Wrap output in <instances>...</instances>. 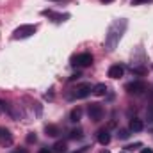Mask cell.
<instances>
[{"label": "cell", "instance_id": "cell-27", "mask_svg": "<svg viewBox=\"0 0 153 153\" xmlns=\"http://www.w3.org/2000/svg\"><path fill=\"white\" fill-rule=\"evenodd\" d=\"M121 153H123V152H121Z\"/></svg>", "mask_w": 153, "mask_h": 153}, {"label": "cell", "instance_id": "cell-5", "mask_svg": "<svg viewBox=\"0 0 153 153\" xmlns=\"http://www.w3.org/2000/svg\"><path fill=\"white\" fill-rule=\"evenodd\" d=\"M87 114H89V117H91L93 121H100V119L103 117V107H102L100 103H91V105L87 107Z\"/></svg>", "mask_w": 153, "mask_h": 153}, {"label": "cell", "instance_id": "cell-13", "mask_svg": "<svg viewBox=\"0 0 153 153\" xmlns=\"http://www.w3.org/2000/svg\"><path fill=\"white\" fill-rule=\"evenodd\" d=\"M46 134H48L50 137H55V135H59V128H57L55 125H48V126H46Z\"/></svg>", "mask_w": 153, "mask_h": 153}, {"label": "cell", "instance_id": "cell-19", "mask_svg": "<svg viewBox=\"0 0 153 153\" xmlns=\"http://www.w3.org/2000/svg\"><path fill=\"white\" fill-rule=\"evenodd\" d=\"M7 111V107H5V103L4 102H0V112H5Z\"/></svg>", "mask_w": 153, "mask_h": 153}, {"label": "cell", "instance_id": "cell-2", "mask_svg": "<svg viewBox=\"0 0 153 153\" xmlns=\"http://www.w3.org/2000/svg\"><path fill=\"white\" fill-rule=\"evenodd\" d=\"M36 30H38V25H30V23L29 25H20L14 30L13 36H14V39H25V38H30Z\"/></svg>", "mask_w": 153, "mask_h": 153}, {"label": "cell", "instance_id": "cell-25", "mask_svg": "<svg viewBox=\"0 0 153 153\" xmlns=\"http://www.w3.org/2000/svg\"><path fill=\"white\" fill-rule=\"evenodd\" d=\"M0 134H2V128H0Z\"/></svg>", "mask_w": 153, "mask_h": 153}, {"label": "cell", "instance_id": "cell-26", "mask_svg": "<svg viewBox=\"0 0 153 153\" xmlns=\"http://www.w3.org/2000/svg\"><path fill=\"white\" fill-rule=\"evenodd\" d=\"M53 2H55V0H53Z\"/></svg>", "mask_w": 153, "mask_h": 153}, {"label": "cell", "instance_id": "cell-14", "mask_svg": "<svg viewBox=\"0 0 153 153\" xmlns=\"http://www.w3.org/2000/svg\"><path fill=\"white\" fill-rule=\"evenodd\" d=\"M80 137H82V130H80V128L70 132V139H80Z\"/></svg>", "mask_w": 153, "mask_h": 153}, {"label": "cell", "instance_id": "cell-20", "mask_svg": "<svg viewBox=\"0 0 153 153\" xmlns=\"http://www.w3.org/2000/svg\"><path fill=\"white\" fill-rule=\"evenodd\" d=\"M141 153H153V150H152V148H143Z\"/></svg>", "mask_w": 153, "mask_h": 153}, {"label": "cell", "instance_id": "cell-10", "mask_svg": "<svg viewBox=\"0 0 153 153\" xmlns=\"http://www.w3.org/2000/svg\"><path fill=\"white\" fill-rule=\"evenodd\" d=\"M93 94H96V96H105V94H107V85H105V84H96V85L93 87Z\"/></svg>", "mask_w": 153, "mask_h": 153}, {"label": "cell", "instance_id": "cell-12", "mask_svg": "<svg viewBox=\"0 0 153 153\" xmlns=\"http://www.w3.org/2000/svg\"><path fill=\"white\" fill-rule=\"evenodd\" d=\"M64 152H66V143L59 141V143L53 144V153H64Z\"/></svg>", "mask_w": 153, "mask_h": 153}, {"label": "cell", "instance_id": "cell-4", "mask_svg": "<svg viewBox=\"0 0 153 153\" xmlns=\"http://www.w3.org/2000/svg\"><path fill=\"white\" fill-rule=\"evenodd\" d=\"M71 64L73 66H78V68H87L93 64V55L91 53H78L75 57H71Z\"/></svg>", "mask_w": 153, "mask_h": 153}, {"label": "cell", "instance_id": "cell-24", "mask_svg": "<svg viewBox=\"0 0 153 153\" xmlns=\"http://www.w3.org/2000/svg\"><path fill=\"white\" fill-rule=\"evenodd\" d=\"M102 153H111V152H109V150H103V152H102Z\"/></svg>", "mask_w": 153, "mask_h": 153}, {"label": "cell", "instance_id": "cell-21", "mask_svg": "<svg viewBox=\"0 0 153 153\" xmlns=\"http://www.w3.org/2000/svg\"><path fill=\"white\" fill-rule=\"evenodd\" d=\"M38 153H52V152H50V150H48V148H41V150H39Z\"/></svg>", "mask_w": 153, "mask_h": 153}, {"label": "cell", "instance_id": "cell-15", "mask_svg": "<svg viewBox=\"0 0 153 153\" xmlns=\"http://www.w3.org/2000/svg\"><path fill=\"white\" fill-rule=\"evenodd\" d=\"M128 135H130V134H128V130H125V128H121V130L117 132V137H119V139H128Z\"/></svg>", "mask_w": 153, "mask_h": 153}, {"label": "cell", "instance_id": "cell-1", "mask_svg": "<svg viewBox=\"0 0 153 153\" xmlns=\"http://www.w3.org/2000/svg\"><path fill=\"white\" fill-rule=\"evenodd\" d=\"M126 20L125 18H119V20H116L114 23L109 27V30H107V34H105V50L107 52H114L116 46L119 45V39L121 36L125 34V30H126Z\"/></svg>", "mask_w": 153, "mask_h": 153}, {"label": "cell", "instance_id": "cell-6", "mask_svg": "<svg viewBox=\"0 0 153 153\" xmlns=\"http://www.w3.org/2000/svg\"><path fill=\"white\" fill-rule=\"evenodd\" d=\"M130 94H141V93H144L146 91V84L144 82H141V80H134V82H130V84H126V87H125Z\"/></svg>", "mask_w": 153, "mask_h": 153}, {"label": "cell", "instance_id": "cell-16", "mask_svg": "<svg viewBox=\"0 0 153 153\" xmlns=\"http://www.w3.org/2000/svg\"><path fill=\"white\" fill-rule=\"evenodd\" d=\"M153 0H134V2H132V4H134V5H141V4H152Z\"/></svg>", "mask_w": 153, "mask_h": 153}, {"label": "cell", "instance_id": "cell-9", "mask_svg": "<svg viewBox=\"0 0 153 153\" xmlns=\"http://www.w3.org/2000/svg\"><path fill=\"white\" fill-rule=\"evenodd\" d=\"M143 128H144V123H143L141 119L134 117V119L130 121V130H132V132H141Z\"/></svg>", "mask_w": 153, "mask_h": 153}, {"label": "cell", "instance_id": "cell-17", "mask_svg": "<svg viewBox=\"0 0 153 153\" xmlns=\"http://www.w3.org/2000/svg\"><path fill=\"white\" fill-rule=\"evenodd\" d=\"M135 148H141V143H135V144H130V146H126V150H130V152H134Z\"/></svg>", "mask_w": 153, "mask_h": 153}, {"label": "cell", "instance_id": "cell-23", "mask_svg": "<svg viewBox=\"0 0 153 153\" xmlns=\"http://www.w3.org/2000/svg\"><path fill=\"white\" fill-rule=\"evenodd\" d=\"M103 4H111V2H114V0H102Z\"/></svg>", "mask_w": 153, "mask_h": 153}, {"label": "cell", "instance_id": "cell-18", "mask_svg": "<svg viewBox=\"0 0 153 153\" xmlns=\"http://www.w3.org/2000/svg\"><path fill=\"white\" fill-rule=\"evenodd\" d=\"M27 141H29V143H36V135H32V134L27 135Z\"/></svg>", "mask_w": 153, "mask_h": 153}, {"label": "cell", "instance_id": "cell-7", "mask_svg": "<svg viewBox=\"0 0 153 153\" xmlns=\"http://www.w3.org/2000/svg\"><path fill=\"white\" fill-rule=\"evenodd\" d=\"M123 73H125V68H123L121 64H114V66L109 68V76H111V78H121Z\"/></svg>", "mask_w": 153, "mask_h": 153}, {"label": "cell", "instance_id": "cell-3", "mask_svg": "<svg viewBox=\"0 0 153 153\" xmlns=\"http://www.w3.org/2000/svg\"><path fill=\"white\" fill-rule=\"evenodd\" d=\"M93 93V85L91 84H87V82H84V84H78L75 89H73V93L70 94V98H87L89 94Z\"/></svg>", "mask_w": 153, "mask_h": 153}, {"label": "cell", "instance_id": "cell-22", "mask_svg": "<svg viewBox=\"0 0 153 153\" xmlns=\"http://www.w3.org/2000/svg\"><path fill=\"white\" fill-rule=\"evenodd\" d=\"M87 152V148H82V150H78V152H75V153H85Z\"/></svg>", "mask_w": 153, "mask_h": 153}, {"label": "cell", "instance_id": "cell-11", "mask_svg": "<svg viewBox=\"0 0 153 153\" xmlns=\"http://www.w3.org/2000/svg\"><path fill=\"white\" fill-rule=\"evenodd\" d=\"M82 117V109L80 107H76V109H73L71 111V114H70V121H73V123H76L78 119Z\"/></svg>", "mask_w": 153, "mask_h": 153}, {"label": "cell", "instance_id": "cell-8", "mask_svg": "<svg viewBox=\"0 0 153 153\" xmlns=\"http://www.w3.org/2000/svg\"><path fill=\"white\" fill-rule=\"evenodd\" d=\"M98 143L103 144V146H107V144L111 143V134H109V130H100V132H98Z\"/></svg>", "mask_w": 153, "mask_h": 153}]
</instances>
